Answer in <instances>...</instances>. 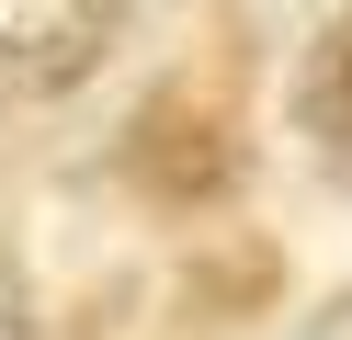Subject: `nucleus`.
I'll list each match as a JSON object with an SVG mask.
<instances>
[{
	"label": "nucleus",
	"mask_w": 352,
	"mask_h": 340,
	"mask_svg": "<svg viewBox=\"0 0 352 340\" xmlns=\"http://www.w3.org/2000/svg\"><path fill=\"white\" fill-rule=\"evenodd\" d=\"M0 340H34V295H23L12 261H0Z\"/></svg>",
	"instance_id": "nucleus-3"
},
{
	"label": "nucleus",
	"mask_w": 352,
	"mask_h": 340,
	"mask_svg": "<svg viewBox=\"0 0 352 340\" xmlns=\"http://www.w3.org/2000/svg\"><path fill=\"white\" fill-rule=\"evenodd\" d=\"M114 45V0H0V102H57Z\"/></svg>",
	"instance_id": "nucleus-1"
},
{
	"label": "nucleus",
	"mask_w": 352,
	"mask_h": 340,
	"mask_svg": "<svg viewBox=\"0 0 352 340\" xmlns=\"http://www.w3.org/2000/svg\"><path fill=\"white\" fill-rule=\"evenodd\" d=\"M296 136L318 159H352V0L296 45Z\"/></svg>",
	"instance_id": "nucleus-2"
}]
</instances>
